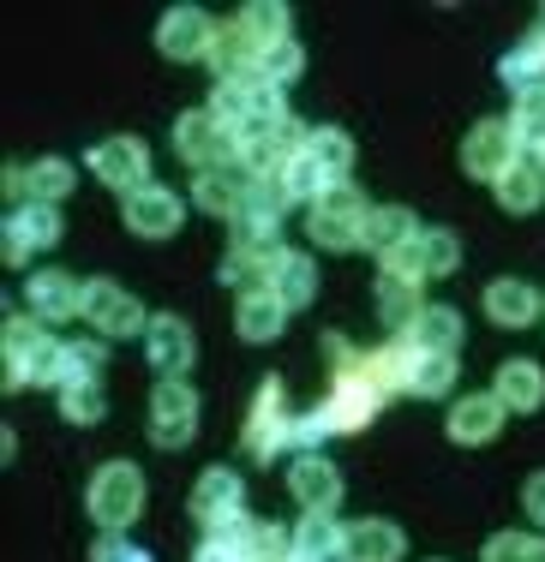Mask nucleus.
I'll list each match as a JSON object with an SVG mask.
<instances>
[{
  "label": "nucleus",
  "instance_id": "nucleus-30",
  "mask_svg": "<svg viewBox=\"0 0 545 562\" xmlns=\"http://www.w3.org/2000/svg\"><path fill=\"white\" fill-rule=\"evenodd\" d=\"M408 347H420V353H456L461 347V312L456 305H425Z\"/></svg>",
  "mask_w": 545,
  "mask_h": 562
},
{
  "label": "nucleus",
  "instance_id": "nucleus-8",
  "mask_svg": "<svg viewBox=\"0 0 545 562\" xmlns=\"http://www.w3.org/2000/svg\"><path fill=\"white\" fill-rule=\"evenodd\" d=\"M151 443L156 449H186L198 437V395L186 390V378L180 383H156L151 390Z\"/></svg>",
  "mask_w": 545,
  "mask_h": 562
},
{
  "label": "nucleus",
  "instance_id": "nucleus-37",
  "mask_svg": "<svg viewBox=\"0 0 545 562\" xmlns=\"http://www.w3.org/2000/svg\"><path fill=\"white\" fill-rule=\"evenodd\" d=\"M252 532H258V520H234V527L210 532L204 551H198V562H258V557H252Z\"/></svg>",
  "mask_w": 545,
  "mask_h": 562
},
{
  "label": "nucleus",
  "instance_id": "nucleus-24",
  "mask_svg": "<svg viewBox=\"0 0 545 562\" xmlns=\"http://www.w3.org/2000/svg\"><path fill=\"white\" fill-rule=\"evenodd\" d=\"M402 557H408V539L390 520H354L348 544H342V562H402Z\"/></svg>",
  "mask_w": 545,
  "mask_h": 562
},
{
  "label": "nucleus",
  "instance_id": "nucleus-35",
  "mask_svg": "<svg viewBox=\"0 0 545 562\" xmlns=\"http://www.w3.org/2000/svg\"><path fill=\"white\" fill-rule=\"evenodd\" d=\"M510 132H515V144H522V156H534V162H540V150H545V90H534V97H515Z\"/></svg>",
  "mask_w": 545,
  "mask_h": 562
},
{
  "label": "nucleus",
  "instance_id": "nucleus-32",
  "mask_svg": "<svg viewBox=\"0 0 545 562\" xmlns=\"http://www.w3.org/2000/svg\"><path fill=\"white\" fill-rule=\"evenodd\" d=\"M294 544H300V557H312V562H342L348 527H342L336 515H305L294 527Z\"/></svg>",
  "mask_w": 545,
  "mask_h": 562
},
{
  "label": "nucleus",
  "instance_id": "nucleus-50",
  "mask_svg": "<svg viewBox=\"0 0 545 562\" xmlns=\"http://www.w3.org/2000/svg\"><path fill=\"white\" fill-rule=\"evenodd\" d=\"M300 562H312V557H300Z\"/></svg>",
  "mask_w": 545,
  "mask_h": 562
},
{
  "label": "nucleus",
  "instance_id": "nucleus-36",
  "mask_svg": "<svg viewBox=\"0 0 545 562\" xmlns=\"http://www.w3.org/2000/svg\"><path fill=\"white\" fill-rule=\"evenodd\" d=\"M73 186H78V173H73L66 156H43V162H31V204H60Z\"/></svg>",
  "mask_w": 545,
  "mask_h": 562
},
{
  "label": "nucleus",
  "instance_id": "nucleus-28",
  "mask_svg": "<svg viewBox=\"0 0 545 562\" xmlns=\"http://www.w3.org/2000/svg\"><path fill=\"white\" fill-rule=\"evenodd\" d=\"M305 156L330 173V186H348V168H354V138L342 126H312L305 132Z\"/></svg>",
  "mask_w": 545,
  "mask_h": 562
},
{
  "label": "nucleus",
  "instance_id": "nucleus-21",
  "mask_svg": "<svg viewBox=\"0 0 545 562\" xmlns=\"http://www.w3.org/2000/svg\"><path fill=\"white\" fill-rule=\"evenodd\" d=\"M378 317H383V329H390L396 341H408L414 336V324H420V312H425V300H420V281H402V276H383L378 270Z\"/></svg>",
  "mask_w": 545,
  "mask_h": 562
},
{
  "label": "nucleus",
  "instance_id": "nucleus-27",
  "mask_svg": "<svg viewBox=\"0 0 545 562\" xmlns=\"http://www.w3.org/2000/svg\"><path fill=\"white\" fill-rule=\"evenodd\" d=\"M258 43L241 31V24H216V48H210V66H216V85L222 78H246V72H258Z\"/></svg>",
  "mask_w": 545,
  "mask_h": 562
},
{
  "label": "nucleus",
  "instance_id": "nucleus-19",
  "mask_svg": "<svg viewBox=\"0 0 545 562\" xmlns=\"http://www.w3.org/2000/svg\"><path fill=\"white\" fill-rule=\"evenodd\" d=\"M264 288L276 293V300L288 305V312H300V305H312L318 300V270H312V258H300V251H270L264 258Z\"/></svg>",
  "mask_w": 545,
  "mask_h": 562
},
{
  "label": "nucleus",
  "instance_id": "nucleus-22",
  "mask_svg": "<svg viewBox=\"0 0 545 562\" xmlns=\"http://www.w3.org/2000/svg\"><path fill=\"white\" fill-rule=\"evenodd\" d=\"M288 317L294 312H288L270 288H252V293L234 300V329H241V341H276L288 329Z\"/></svg>",
  "mask_w": 545,
  "mask_h": 562
},
{
  "label": "nucleus",
  "instance_id": "nucleus-15",
  "mask_svg": "<svg viewBox=\"0 0 545 562\" xmlns=\"http://www.w3.org/2000/svg\"><path fill=\"white\" fill-rule=\"evenodd\" d=\"M288 491H294V503L305 508V515H336V503H342L336 461H324V454H294V467H288Z\"/></svg>",
  "mask_w": 545,
  "mask_h": 562
},
{
  "label": "nucleus",
  "instance_id": "nucleus-2",
  "mask_svg": "<svg viewBox=\"0 0 545 562\" xmlns=\"http://www.w3.org/2000/svg\"><path fill=\"white\" fill-rule=\"evenodd\" d=\"M366 210L371 204L354 192V180L348 186H330V192L305 210V234H312L324 251H354V246H360V234H366Z\"/></svg>",
  "mask_w": 545,
  "mask_h": 562
},
{
  "label": "nucleus",
  "instance_id": "nucleus-12",
  "mask_svg": "<svg viewBox=\"0 0 545 562\" xmlns=\"http://www.w3.org/2000/svg\"><path fill=\"white\" fill-rule=\"evenodd\" d=\"M121 222L132 227L138 239H175L180 234V222H186V204L168 186H138L132 198H121Z\"/></svg>",
  "mask_w": 545,
  "mask_h": 562
},
{
  "label": "nucleus",
  "instance_id": "nucleus-20",
  "mask_svg": "<svg viewBox=\"0 0 545 562\" xmlns=\"http://www.w3.org/2000/svg\"><path fill=\"white\" fill-rule=\"evenodd\" d=\"M425 234L420 216L408 204H371L366 210V234H360V246L366 251H378V263L390 258V251H402V246H414V239Z\"/></svg>",
  "mask_w": 545,
  "mask_h": 562
},
{
  "label": "nucleus",
  "instance_id": "nucleus-16",
  "mask_svg": "<svg viewBox=\"0 0 545 562\" xmlns=\"http://www.w3.org/2000/svg\"><path fill=\"white\" fill-rule=\"evenodd\" d=\"M246 198H252V173H246V168H234V162L192 173V204L204 210V216L234 222V216L246 210Z\"/></svg>",
  "mask_w": 545,
  "mask_h": 562
},
{
  "label": "nucleus",
  "instance_id": "nucleus-26",
  "mask_svg": "<svg viewBox=\"0 0 545 562\" xmlns=\"http://www.w3.org/2000/svg\"><path fill=\"white\" fill-rule=\"evenodd\" d=\"M491 192H498V204L510 210V216H534V210L545 204V173H540L534 156H522V162L503 173V180L491 186Z\"/></svg>",
  "mask_w": 545,
  "mask_h": 562
},
{
  "label": "nucleus",
  "instance_id": "nucleus-17",
  "mask_svg": "<svg viewBox=\"0 0 545 562\" xmlns=\"http://www.w3.org/2000/svg\"><path fill=\"white\" fill-rule=\"evenodd\" d=\"M486 317L498 329H527L534 317H545V293H534V281H515V276H498L486 281Z\"/></svg>",
  "mask_w": 545,
  "mask_h": 562
},
{
  "label": "nucleus",
  "instance_id": "nucleus-3",
  "mask_svg": "<svg viewBox=\"0 0 545 562\" xmlns=\"http://www.w3.org/2000/svg\"><path fill=\"white\" fill-rule=\"evenodd\" d=\"M78 317H85L102 341H126V336H144V329H151V312H144L121 281H109V276L85 281V312Z\"/></svg>",
  "mask_w": 545,
  "mask_h": 562
},
{
  "label": "nucleus",
  "instance_id": "nucleus-33",
  "mask_svg": "<svg viewBox=\"0 0 545 562\" xmlns=\"http://www.w3.org/2000/svg\"><path fill=\"white\" fill-rule=\"evenodd\" d=\"M456 390V353H420L414 347V366H408V395L437 401Z\"/></svg>",
  "mask_w": 545,
  "mask_h": 562
},
{
  "label": "nucleus",
  "instance_id": "nucleus-23",
  "mask_svg": "<svg viewBox=\"0 0 545 562\" xmlns=\"http://www.w3.org/2000/svg\"><path fill=\"white\" fill-rule=\"evenodd\" d=\"M491 395L503 401V413H540L545 407V371L534 359H503Z\"/></svg>",
  "mask_w": 545,
  "mask_h": 562
},
{
  "label": "nucleus",
  "instance_id": "nucleus-13",
  "mask_svg": "<svg viewBox=\"0 0 545 562\" xmlns=\"http://www.w3.org/2000/svg\"><path fill=\"white\" fill-rule=\"evenodd\" d=\"M60 239V210L55 204H19L7 222V239H0V251H7V263L19 270V263H31L36 251H48Z\"/></svg>",
  "mask_w": 545,
  "mask_h": 562
},
{
  "label": "nucleus",
  "instance_id": "nucleus-49",
  "mask_svg": "<svg viewBox=\"0 0 545 562\" xmlns=\"http://www.w3.org/2000/svg\"><path fill=\"white\" fill-rule=\"evenodd\" d=\"M540 173H545V150H540Z\"/></svg>",
  "mask_w": 545,
  "mask_h": 562
},
{
  "label": "nucleus",
  "instance_id": "nucleus-39",
  "mask_svg": "<svg viewBox=\"0 0 545 562\" xmlns=\"http://www.w3.org/2000/svg\"><path fill=\"white\" fill-rule=\"evenodd\" d=\"M102 366H109V341H66V390L102 383Z\"/></svg>",
  "mask_w": 545,
  "mask_h": 562
},
{
  "label": "nucleus",
  "instance_id": "nucleus-48",
  "mask_svg": "<svg viewBox=\"0 0 545 562\" xmlns=\"http://www.w3.org/2000/svg\"><path fill=\"white\" fill-rule=\"evenodd\" d=\"M522 562H545V539H534V532H527V557Z\"/></svg>",
  "mask_w": 545,
  "mask_h": 562
},
{
  "label": "nucleus",
  "instance_id": "nucleus-46",
  "mask_svg": "<svg viewBox=\"0 0 545 562\" xmlns=\"http://www.w3.org/2000/svg\"><path fill=\"white\" fill-rule=\"evenodd\" d=\"M522 508L534 515V527H545V473H527V485H522Z\"/></svg>",
  "mask_w": 545,
  "mask_h": 562
},
{
  "label": "nucleus",
  "instance_id": "nucleus-40",
  "mask_svg": "<svg viewBox=\"0 0 545 562\" xmlns=\"http://www.w3.org/2000/svg\"><path fill=\"white\" fill-rule=\"evenodd\" d=\"M60 413H66V425H97L102 413H109L102 383H73V390H60Z\"/></svg>",
  "mask_w": 545,
  "mask_h": 562
},
{
  "label": "nucleus",
  "instance_id": "nucleus-43",
  "mask_svg": "<svg viewBox=\"0 0 545 562\" xmlns=\"http://www.w3.org/2000/svg\"><path fill=\"white\" fill-rule=\"evenodd\" d=\"M252 557L258 562H300V544L288 527H276V520H258V532H252Z\"/></svg>",
  "mask_w": 545,
  "mask_h": 562
},
{
  "label": "nucleus",
  "instance_id": "nucleus-11",
  "mask_svg": "<svg viewBox=\"0 0 545 562\" xmlns=\"http://www.w3.org/2000/svg\"><path fill=\"white\" fill-rule=\"evenodd\" d=\"M156 48L168 60H210L216 48V19L204 7H168L163 24H156Z\"/></svg>",
  "mask_w": 545,
  "mask_h": 562
},
{
  "label": "nucleus",
  "instance_id": "nucleus-41",
  "mask_svg": "<svg viewBox=\"0 0 545 562\" xmlns=\"http://www.w3.org/2000/svg\"><path fill=\"white\" fill-rule=\"evenodd\" d=\"M258 72H264V78H270V85H276V90H288V85H294V78L305 72V48L294 43V36H288V43H276V48H270V55H264V60H258Z\"/></svg>",
  "mask_w": 545,
  "mask_h": 562
},
{
  "label": "nucleus",
  "instance_id": "nucleus-34",
  "mask_svg": "<svg viewBox=\"0 0 545 562\" xmlns=\"http://www.w3.org/2000/svg\"><path fill=\"white\" fill-rule=\"evenodd\" d=\"M282 186H288V198H294V204H305V210H312L318 198L330 192V173L318 168L312 156H305V144H300V150H294V156H288V162H282Z\"/></svg>",
  "mask_w": 545,
  "mask_h": 562
},
{
  "label": "nucleus",
  "instance_id": "nucleus-45",
  "mask_svg": "<svg viewBox=\"0 0 545 562\" xmlns=\"http://www.w3.org/2000/svg\"><path fill=\"white\" fill-rule=\"evenodd\" d=\"M527 557V532H491L486 539V562H522Z\"/></svg>",
  "mask_w": 545,
  "mask_h": 562
},
{
  "label": "nucleus",
  "instance_id": "nucleus-18",
  "mask_svg": "<svg viewBox=\"0 0 545 562\" xmlns=\"http://www.w3.org/2000/svg\"><path fill=\"white\" fill-rule=\"evenodd\" d=\"M503 419H510V413H503V401L498 395H461L456 407H449V443H461V449H486L491 437L503 431Z\"/></svg>",
  "mask_w": 545,
  "mask_h": 562
},
{
  "label": "nucleus",
  "instance_id": "nucleus-44",
  "mask_svg": "<svg viewBox=\"0 0 545 562\" xmlns=\"http://www.w3.org/2000/svg\"><path fill=\"white\" fill-rule=\"evenodd\" d=\"M90 562H151V551H138L126 532H97V544H90Z\"/></svg>",
  "mask_w": 545,
  "mask_h": 562
},
{
  "label": "nucleus",
  "instance_id": "nucleus-1",
  "mask_svg": "<svg viewBox=\"0 0 545 562\" xmlns=\"http://www.w3.org/2000/svg\"><path fill=\"white\" fill-rule=\"evenodd\" d=\"M85 515L102 532H126L144 515V473L132 461H102L85 485Z\"/></svg>",
  "mask_w": 545,
  "mask_h": 562
},
{
  "label": "nucleus",
  "instance_id": "nucleus-4",
  "mask_svg": "<svg viewBox=\"0 0 545 562\" xmlns=\"http://www.w3.org/2000/svg\"><path fill=\"white\" fill-rule=\"evenodd\" d=\"M175 156L186 168H222V162H234V132L222 126L210 109H186L180 120H175ZM241 168V162H234Z\"/></svg>",
  "mask_w": 545,
  "mask_h": 562
},
{
  "label": "nucleus",
  "instance_id": "nucleus-14",
  "mask_svg": "<svg viewBox=\"0 0 545 562\" xmlns=\"http://www.w3.org/2000/svg\"><path fill=\"white\" fill-rule=\"evenodd\" d=\"M24 305H31L36 324H66V317L85 312V281H73L60 270H31V281H24Z\"/></svg>",
  "mask_w": 545,
  "mask_h": 562
},
{
  "label": "nucleus",
  "instance_id": "nucleus-6",
  "mask_svg": "<svg viewBox=\"0 0 545 562\" xmlns=\"http://www.w3.org/2000/svg\"><path fill=\"white\" fill-rule=\"evenodd\" d=\"M186 515H192L204 532H222V527H234V520H246L241 473H229V467H210V473H198L192 497H186Z\"/></svg>",
  "mask_w": 545,
  "mask_h": 562
},
{
  "label": "nucleus",
  "instance_id": "nucleus-10",
  "mask_svg": "<svg viewBox=\"0 0 545 562\" xmlns=\"http://www.w3.org/2000/svg\"><path fill=\"white\" fill-rule=\"evenodd\" d=\"M90 173H97L102 186H114L121 198H132L138 186H151V156H144V144L138 138H102V144H90Z\"/></svg>",
  "mask_w": 545,
  "mask_h": 562
},
{
  "label": "nucleus",
  "instance_id": "nucleus-31",
  "mask_svg": "<svg viewBox=\"0 0 545 562\" xmlns=\"http://www.w3.org/2000/svg\"><path fill=\"white\" fill-rule=\"evenodd\" d=\"M234 24H241V31L252 36V43H258V55H270L276 43H288V7L282 0H252V7H241L234 12Z\"/></svg>",
  "mask_w": 545,
  "mask_h": 562
},
{
  "label": "nucleus",
  "instance_id": "nucleus-29",
  "mask_svg": "<svg viewBox=\"0 0 545 562\" xmlns=\"http://www.w3.org/2000/svg\"><path fill=\"white\" fill-rule=\"evenodd\" d=\"M229 234H234V246H241V251H252V258L282 251V216H270V210H258V204H246L241 216L229 222Z\"/></svg>",
  "mask_w": 545,
  "mask_h": 562
},
{
  "label": "nucleus",
  "instance_id": "nucleus-38",
  "mask_svg": "<svg viewBox=\"0 0 545 562\" xmlns=\"http://www.w3.org/2000/svg\"><path fill=\"white\" fill-rule=\"evenodd\" d=\"M420 258H425V281L432 276H456L461 270V239L449 227H425L420 234Z\"/></svg>",
  "mask_w": 545,
  "mask_h": 562
},
{
  "label": "nucleus",
  "instance_id": "nucleus-25",
  "mask_svg": "<svg viewBox=\"0 0 545 562\" xmlns=\"http://www.w3.org/2000/svg\"><path fill=\"white\" fill-rule=\"evenodd\" d=\"M498 78L510 85V97H534V90H545V31L522 36V43L498 60Z\"/></svg>",
  "mask_w": 545,
  "mask_h": 562
},
{
  "label": "nucleus",
  "instance_id": "nucleus-7",
  "mask_svg": "<svg viewBox=\"0 0 545 562\" xmlns=\"http://www.w3.org/2000/svg\"><path fill=\"white\" fill-rule=\"evenodd\" d=\"M282 449H294V413H282V383H258V401H252L246 419V454L252 461H276Z\"/></svg>",
  "mask_w": 545,
  "mask_h": 562
},
{
  "label": "nucleus",
  "instance_id": "nucleus-47",
  "mask_svg": "<svg viewBox=\"0 0 545 562\" xmlns=\"http://www.w3.org/2000/svg\"><path fill=\"white\" fill-rule=\"evenodd\" d=\"M0 186H7L19 204H31V162H7V173H0Z\"/></svg>",
  "mask_w": 545,
  "mask_h": 562
},
{
  "label": "nucleus",
  "instance_id": "nucleus-9",
  "mask_svg": "<svg viewBox=\"0 0 545 562\" xmlns=\"http://www.w3.org/2000/svg\"><path fill=\"white\" fill-rule=\"evenodd\" d=\"M192 359H198V341H192V329H186V317L156 312L151 329H144V366H151L163 383H180Z\"/></svg>",
  "mask_w": 545,
  "mask_h": 562
},
{
  "label": "nucleus",
  "instance_id": "nucleus-5",
  "mask_svg": "<svg viewBox=\"0 0 545 562\" xmlns=\"http://www.w3.org/2000/svg\"><path fill=\"white\" fill-rule=\"evenodd\" d=\"M515 162H522V144H515L510 120H480V126H468V138H461V173H468V180L498 186Z\"/></svg>",
  "mask_w": 545,
  "mask_h": 562
},
{
  "label": "nucleus",
  "instance_id": "nucleus-42",
  "mask_svg": "<svg viewBox=\"0 0 545 562\" xmlns=\"http://www.w3.org/2000/svg\"><path fill=\"white\" fill-rule=\"evenodd\" d=\"M216 276L229 281L234 293H252V288H264V258H252V251L229 246V251H222V263H216Z\"/></svg>",
  "mask_w": 545,
  "mask_h": 562
}]
</instances>
